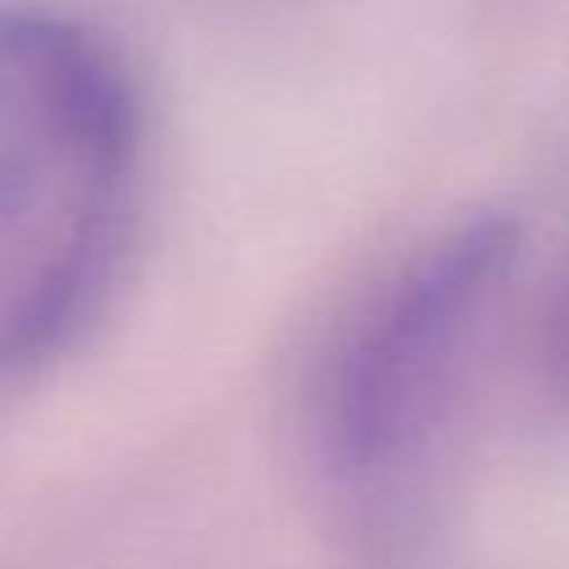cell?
I'll return each instance as SVG.
<instances>
[{"label":"cell","mask_w":569,"mask_h":569,"mask_svg":"<svg viewBox=\"0 0 569 569\" xmlns=\"http://www.w3.org/2000/svg\"><path fill=\"white\" fill-rule=\"evenodd\" d=\"M142 98L80 13L0 0V382L102 311L142 196Z\"/></svg>","instance_id":"cell-1"},{"label":"cell","mask_w":569,"mask_h":569,"mask_svg":"<svg viewBox=\"0 0 569 569\" xmlns=\"http://www.w3.org/2000/svg\"><path fill=\"white\" fill-rule=\"evenodd\" d=\"M520 253L525 222L511 209L453 218L378 284L329 360L320 453L373 569H413L431 538L427 471Z\"/></svg>","instance_id":"cell-2"},{"label":"cell","mask_w":569,"mask_h":569,"mask_svg":"<svg viewBox=\"0 0 569 569\" xmlns=\"http://www.w3.org/2000/svg\"><path fill=\"white\" fill-rule=\"evenodd\" d=\"M542 365H547L551 387L569 400V280H565V289L556 293L551 316H547V333H542Z\"/></svg>","instance_id":"cell-3"}]
</instances>
